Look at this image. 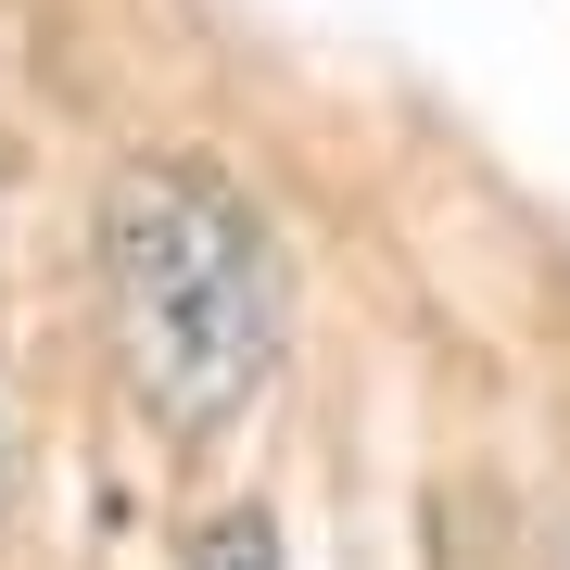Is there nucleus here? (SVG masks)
I'll return each mask as SVG.
<instances>
[{"label":"nucleus","instance_id":"1","mask_svg":"<svg viewBox=\"0 0 570 570\" xmlns=\"http://www.w3.org/2000/svg\"><path fill=\"white\" fill-rule=\"evenodd\" d=\"M102 305L115 355L165 431H216L292 343V279L266 216L204 165H115L102 178Z\"/></svg>","mask_w":570,"mask_h":570},{"label":"nucleus","instance_id":"2","mask_svg":"<svg viewBox=\"0 0 570 570\" xmlns=\"http://www.w3.org/2000/svg\"><path fill=\"white\" fill-rule=\"evenodd\" d=\"M190 570H279V532H266L254 508H228L204 546H190Z\"/></svg>","mask_w":570,"mask_h":570}]
</instances>
